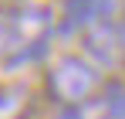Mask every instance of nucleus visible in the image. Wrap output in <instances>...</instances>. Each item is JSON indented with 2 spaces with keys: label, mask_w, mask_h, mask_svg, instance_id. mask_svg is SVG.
<instances>
[{
  "label": "nucleus",
  "mask_w": 125,
  "mask_h": 119,
  "mask_svg": "<svg viewBox=\"0 0 125 119\" xmlns=\"http://www.w3.org/2000/svg\"><path fill=\"white\" fill-rule=\"evenodd\" d=\"M24 105H27V89L24 85L0 89V119H21Z\"/></svg>",
  "instance_id": "nucleus-4"
},
{
  "label": "nucleus",
  "mask_w": 125,
  "mask_h": 119,
  "mask_svg": "<svg viewBox=\"0 0 125 119\" xmlns=\"http://www.w3.org/2000/svg\"><path fill=\"white\" fill-rule=\"evenodd\" d=\"M115 20H118V38H122V51H125V0L118 3V14H115Z\"/></svg>",
  "instance_id": "nucleus-5"
},
{
  "label": "nucleus",
  "mask_w": 125,
  "mask_h": 119,
  "mask_svg": "<svg viewBox=\"0 0 125 119\" xmlns=\"http://www.w3.org/2000/svg\"><path fill=\"white\" fill-rule=\"evenodd\" d=\"M58 17L44 3H24L21 10L7 14V48H3V68L17 72L27 68L47 51L54 38Z\"/></svg>",
  "instance_id": "nucleus-1"
},
{
  "label": "nucleus",
  "mask_w": 125,
  "mask_h": 119,
  "mask_svg": "<svg viewBox=\"0 0 125 119\" xmlns=\"http://www.w3.org/2000/svg\"><path fill=\"white\" fill-rule=\"evenodd\" d=\"M3 48H7V14H0V58H3Z\"/></svg>",
  "instance_id": "nucleus-6"
},
{
  "label": "nucleus",
  "mask_w": 125,
  "mask_h": 119,
  "mask_svg": "<svg viewBox=\"0 0 125 119\" xmlns=\"http://www.w3.org/2000/svg\"><path fill=\"white\" fill-rule=\"evenodd\" d=\"M84 38V58L91 61L98 72H112V68H118L125 58L122 51V38H118V20L115 17H98L95 24H88L81 31Z\"/></svg>",
  "instance_id": "nucleus-3"
},
{
  "label": "nucleus",
  "mask_w": 125,
  "mask_h": 119,
  "mask_svg": "<svg viewBox=\"0 0 125 119\" xmlns=\"http://www.w3.org/2000/svg\"><path fill=\"white\" fill-rule=\"evenodd\" d=\"M102 82H105L102 72L84 55H61L47 72V95L61 109H74V105H84L88 99H95Z\"/></svg>",
  "instance_id": "nucleus-2"
}]
</instances>
